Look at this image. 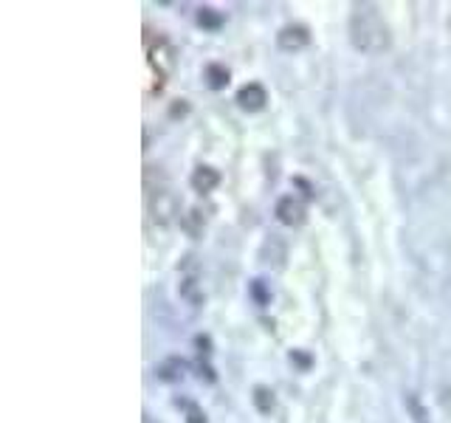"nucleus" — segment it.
Masks as SVG:
<instances>
[{
  "instance_id": "f257e3e1",
  "label": "nucleus",
  "mask_w": 451,
  "mask_h": 423,
  "mask_svg": "<svg viewBox=\"0 0 451 423\" xmlns=\"http://www.w3.org/2000/svg\"><path fill=\"white\" fill-rule=\"evenodd\" d=\"M350 42L364 54H378L390 48V31L378 17L375 6H356L350 14Z\"/></svg>"
},
{
  "instance_id": "f03ea898",
  "label": "nucleus",
  "mask_w": 451,
  "mask_h": 423,
  "mask_svg": "<svg viewBox=\"0 0 451 423\" xmlns=\"http://www.w3.org/2000/svg\"><path fill=\"white\" fill-rule=\"evenodd\" d=\"M274 214H276V220H279L282 226H302L305 217H308L305 204H302L299 198H293V195H282V198L276 201V207H274Z\"/></svg>"
},
{
  "instance_id": "7ed1b4c3",
  "label": "nucleus",
  "mask_w": 451,
  "mask_h": 423,
  "mask_svg": "<svg viewBox=\"0 0 451 423\" xmlns=\"http://www.w3.org/2000/svg\"><path fill=\"white\" fill-rule=\"evenodd\" d=\"M237 105L245 110V113H259L265 105H268V91L259 85V82H248L237 91Z\"/></svg>"
},
{
  "instance_id": "20e7f679",
  "label": "nucleus",
  "mask_w": 451,
  "mask_h": 423,
  "mask_svg": "<svg viewBox=\"0 0 451 423\" xmlns=\"http://www.w3.org/2000/svg\"><path fill=\"white\" fill-rule=\"evenodd\" d=\"M308 42H310V31H308L305 25H299V23L285 25V28H279V34H276V45H279L282 51H302Z\"/></svg>"
},
{
  "instance_id": "39448f33",
  "label": "nucleus",
  "mask_w": 451,
  "mask_h": 423,
  "mask_svg": "<svg viewBox=\"0 0 451 423\" xmlns=\"http://www.w3.org/2000/svg\"><path fill=\"white\" fill-rule=\"evenodd\" d=\"M184 376H187V361L178 356H170V359L156 364V378L161 384H178V381H184Z\"/></svg>"
},
{
  "instance_id": "423d86ee",
  "label": "nucleus",
  "mask_w": 451,
  "mask_h": 423,
  "mask_svg": "<svg viewBox=\"0 0 451 423\" xmlns=\"http://www.w3.org/2000/svg\"><path fill=\"white\" fill-rule=\"evenodd\" d=\"M189 184H192V190H195V192L209 195V192H215V190L221 187V173H218L215 167L204 164V167H198V170L189 175Z\"/></svg>"
},
{
  "instance_id": "0eeeda50",
  "label": "nucleus",
  "mask_w": 451,
  "mask_h": 423,
  "mask_svg": "<svg viewBox=\"0 0 451 423\" xmlns=\"http://www.w3.org/2000/svg\"><path fill=\"white\" fill-rule=\"evenodd\" d=\"M178 296H181L189 308H204V305H206V294H204V288H201V282H198L195 277H184V279L178 282Z\"/></svg>"
},
{
  "instance_id": "6e6552de",
  "label": "nucleus",
  "mask_w": 451,
  "mask_h": 423,
  "mask_svg": "<svg viewBox=\"0 0 451 423\" xmlns=\"http://www.w3.org/2000/svg\"><path fill=\"white\" fill-rule=\"evenodd\" d=\"M251 404H254V410H257L259 415H271V412H274V407H276V395H274V390H271V387L257 384V387L251 390Z\"/></svg>"
},
{
  "instance_id": "1a4fd4ad",
  "label": "nucleus",
  "mask_w": 451,
  "mask_h": 423,
  "mask_svg": "<svg viewBox=\"0 0 451 423\" xmlns=\"http://www.w3.org/2000/svg\"><path fill=\"white\" fill-rule=\"evenodd\" d=\"M204 79H206L209 91H223L226 85H228V79H231V74H228V68L221 65V62H209V65L204 68Z\"/></svg>"
},
{
  "instance_id": "9d476101",
  "label": "nucleus",
  "mask_w": 451,
  "mask_h": 423,
  "mask_svg": "<svg viewBox=\"0 0 451 423\" xmlns=\"http://www.w3.org/2000/svg\"><path fill=\"white\" fill-rule=\"evenodd\" d=\"M248 296H251V299H254V305H259V308H268V305H271V299H274V294H271L268 282H265V279H259V277H254V279L248 282Z\"/></svg>"
},
{
  "instance_id": "9b49d317",
  "label": "nucleus",
  "mask_w": 451,
  "mask_h": 423,
  "mask_svg": "<svg viewBox=\"0 0 451 423\" xmlns=\"http://www.w3.org/2000/svg\"><path fill=\"white\" fill-rule=\"evenodd\" d=\"M198 25L204 28V31H221L226 23V17L221 11H215V8H209V6H204V8H198Z\"/></svg>"
},
{
  "instance_id": "f8f14e48",
  "label": "nucleus",
  "mask_w": 451,
  "mask_h": 423,
  "mask_svg": "<svg viewBox=\"0 0 451 423\" xmlns=\"http://www.w3.org/2000/svg\"><path fill=\"white\" fill-rule=\"evenodd\" d=\"M404 407H406V412L412 415L415 423H429V410L423 407V401H421L415 393H406V395H404Z\"/></svg>"
},
{
  "instance_id": "ddd939ff",
  "label": "nucleus",
  "mask_w": 451,
  "mask_h": 423,
  "mask_svg": "<svg viewBox=\"0 0 451 423\" xmlns=\"http://www.w3.org/2000/svg\"><path fill=\"white\" fill-rule=\"evenodd\" d=\"M175 407L184 410V421L187 423H209L206 421V412L195 404V401H187V398H175Z\"/></svg>"
},
{
  "instance_id": "4468645a",
  "label": "nucleus",
  "mask_w": 451,
  "mask_h": 423,
  "mask_svg": "<svg viewBox=\"0 0 451 423\" xmlns=\"http://www.w3.org/2000/svg\"><path fill=\"white\" fill-rule=\"evenodd\" d=\"M288 361H291L299 373H310V367H313V356H310L308 350H299V347L288 353Z\"/></svg>"
},
{
  "instance_id": "2eb2a0df",
  "label": "nucleus",
  "mask_w": 451,
  "mask_h": 423,
  "mask_svg": "<svg viewBox=\"0 0 451 423\" xmlns=\"http://www.w3.org/2000/svg\"><path fill=\"white\" fill-rule=\"evenodd\" d=\"M181 226H184V228H187V234H189V237H198V234H201V231H204V226H206V220H204V217H201V212H189V214H187V217H184V220H181Z\"/></svg>"
},
{
  "instance_id": "dca6fc26",
  "label": "nucleus",
  "mask_w": 451,
  "mask_h": 423,
  "mask_svg": "<svg viewBox=\"0 0 451 423\" xmlns=\"http://www.w3.org/2000/svg\"><path fill=\"white\" fill-rule=\"evenodd\" d=\"M192 342H195V350H198V353H201L204 359H209V356H212L215 344H212V336H209V333H198V336H195Z\"/></svg>"
},
{
  "instance_id": "f3484780",
  "label": "nucleus",
  "mask_w": 451,
  "mask_h": 423,
  "mask_svg": "<svg viewBox=\"0 0 451 423\" xmlns=\"http://www.w3.org/2000/svg\"><path fill=\"white\" fill-rule=\"evenodd\" d=\"M195 370H198V378H201V381H206V384H215V381H218V373L212 370V364H209V361H204V359H201Z\"/></svg>"
},
{
  "instance_id": "a211bd4d",
  "label": "nucleus",
  "mask_w": 451,
  "mask_h": 423,
  "mask_svg": "<svg viewBox=\"0 0 451 423\" xmlns=\"http://www.w3.org/2000/svg\"><path fill=\"white\" fill-rule=\"evenodd\" d=\"M293 184H296V187L302 190V195H305V198H316V187H313V184H310L308 178L296 175V178H293Z\"/></svg>"
}]
</instances>
